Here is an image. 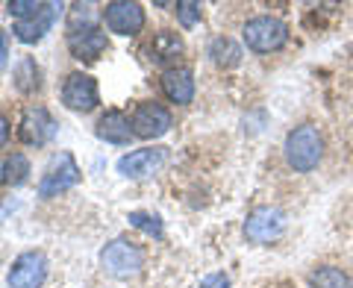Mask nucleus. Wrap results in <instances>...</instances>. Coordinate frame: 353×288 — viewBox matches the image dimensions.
<instances>
[{
  "label": "nucleus",
  "instance_id": "f257e3e1",
  "mask_svg": "<svg viewBox=\"0 0 353 288\" xmlns=\"http://www.w3.org/2000/svg\"><path fill=\"white\" fill-rule=\"evenodd\" d=\"M283 153H285V162H289L292 171L309 174V171H315L324 159V136L318 132V127L301 124L285 136Z\"/></svg>",
  "mask_w": 353,
  "mask_h": 288
},
{
  "label": "nucleus",
  "instance_id": "f03ea898",
  "mask_svg": "<svg viewBox=\"0 0 353 288\" xmlns=\"http://www.w3.org/2000/svg\"><path fill=\"white\" fill-rule=\"evenodd\" d=\"M241 36L253 53H274L289 41V24L277 15H256L245 24Z\"/></svg>",
  "mask_w": 353,
  "mask_h": 288
},
{
  "label": "nucleus",
  "instance_id": "7ed1b4c3",
  "mask_svg": "<svg viewBox=\"0 0 353 288\" xmlns=\"http://www.w3.org/2000/svg\"><path fill=\"white\" fill-rule=\"evenodd\" d=\"M101 268L115 280H130L145 268V250L127 238H115L101 250Z\"/></svg>",
  "mask_w": 353,
  "mask_h": 288
},
{
  "label": "nucleus",
  "instance_id": "20e7f679",
  "mask_svg": "<svg viewBox=\"0 0 353 288\" xmlns=\"http://www.w3.org/2000/svg\"><path fill=\"white\" fill-rule=\"evenodd\" d=\"M80 183V168H77V162L71 153H59V156H53V162L48 165V171H44L41 183H39V197L44 200H50V197H59L62 192H68Z\"/></svg>",
  "mask_w": 353,
  "mask_h": 288
},
{
  "label": "nucleus",
  "instance_id": "39448f33",
  "mask_svg": "<svg viewBox=\"0 0 353 288\" xmlns=\"http://www.w3.org/2000/svg\"><path fill=\"white\" fill-rule=\"evenodd\" d=\"M285 232V215L277 206H259L253 209L245 220V238L250 245H271Z\"/></svg>",
  "mask_w": 353,
  "mask_h": 288
},
{
  "label": "nucleus",
  "instance_id": "423d86ee",
  "mask_svg": "<svg viewBox=\"0 0 353 288\" xmlns=\"http://www.w3.org/2000/svg\"><path fill=\"white\" fill-rule=\"evenodd\" d=\"M44 280H48V259L39 250H27L12 262L6 276L9 288H41Z\"/></svg>",
  "mask_w": 353,
  "mask_h": 288
},
{
  "label": "nucleus",
  "instance_id": "0eeeda50",
  "mask_svg": "<svg viewBox=\"0 0 353 288\" xmlns=\"http://www.w3.org/2000/svg\"><path fill=\"white\" fill-rule=\"evenodd\" d=\"M130 124H132V136H139V138H162L165 132L171 130V112L162 103L148 101V103H139L136 109H132Z\"/></svg>",
  "mask_w": 353,
  "mask_h": 288
},
{
  "label": "nucleus",
  "instance_id": "6e6552de",
  "mask_svg": "<svg viewBox=\"0 0 353 288\" xmlns=\"http://www.w3.org/2000/svg\"><path fill=\"white\" fill-rule=\"evenodd\" d=\"M62 103L74 109V112H92L101 103V92H97L94 76H88L83 71L68 74V80L62 85Z\"/></svg>",
  "mask_w": 353,
  "mask_h": 288
},
{
  "label": "nucleus",
  "instance_id": "1a4fd4ad",
  "mask_svg": "<svg viewBox=\"0 0 353 288\" xmlns=\"http://www.w3.org/2000/svg\"><path fill=\"white\" fill-rule=\"evenodd\" d=\"M53 136H57V121L50 118V112L44 106H30L18 124V138L30 147H41Z\"/></svg>",
  "mask_w": 353,
  "mask_h": 288
},
{
  "label": "nucleus",
  "instance_id": "9d476101",
  "mask_svg": "<svg viewBox=\"0 0 353 288\" xmlns=\"http://www.w3.org/2000/svg\"><path fill=\"white\" fill-rule=\"evenodd\" d=\"M165 165V147H141L132 150L127 156L118 159V174L127 176V180H145V176H153Z\"/></svg>",
  "mask_w": 353,
  "mask_h": 288
},
{
  "label": "nucleus",
  "instance_id": "9b49d317",
  "mask_svg": "<svg viewBox=\"0 0 353 288\" xmlns=\"http://www.w3.org/2000/svg\"><path fill=\"white\" fill-rule=\"evenodd\" d=\"M103 21H106L109 30L118 32V36H136V32H141V27H145V9L139 3L115 0V3H106Z\"/></svg>",
  "mask_w": 353,
  "mask_h": 288
},
{
  "label": "nucleus",
  "instance_id": "f8f14e48",
  "mask_svg": "<svg viewBox=\"0 0 353 288\" xmlns=\"http://www.w3.org/2000/svg\"><path fill=\"white\" fill-rule=\"evenodd\" d=\"M59 9H62L59 3H44L32 18L15 21V27H12L15 39H18L21 44H36V41H41V39L50 32L53 21H57V15H59Z\"/></svg>",
  "mask_w": 353,
  "mask_h": 288
},
{
  "label": "nucleus",
  "instance_id": "ddd939ff",
  "mask_svg": "<svg viewBox=\"0 0 353 288\" xmlns=\"http://www.w3.org/2000/svg\"><path fill=\"white\" fill-rule=\"evenodd\" d=\"M106 48H109L106 32L97 30V27H77V30L68 32V50H71L74 59L92 62V59L101 56Z\"/></svg>",
  "mask_w": 353,
  "mask_h": 288
},
{
  "label": "nucleus",
  "instance_id": "4468645a",
  "mask_svg": "<svg viewBox=\"0 0 353 288\" xmlns=\"http://www.w3.org/2000/svg\"><path fill=\"white\" fill-rule=\"evenodd\" d=\"M162 92L171 103H180V106L192 103L194 101V74L189 68L171 65V68L162 71Z\"/></svg>",
  "mask_w": 353,
  "mask_h": 288
},
{
  "label": "nucleus",
  "instance_id": "2eb2a0df",
  "mask_svg": "<svg viewBox=\"0 0 353 288\" xmlns=\"http://www.w3.org/2000/svg\"><path fill=\"white\" fill-rule=\"evenodd\" d=\"M97 138L106 141V144H130L132 138V124L130 118L124 112H118V109H109V112H103L101 118H97Z\"/></svg>",
  "mask_w": 353,
  "mask_h": 288
},
{
  "label": "nucleus",
  "instance_id": "dca6fc26",
  "mask_svg": "<svg viewBox=\"0 0 353 288\" xmlns=\"http://www.w3.org/2000/svg\"><path fill=\"white\" fill-rule=\"evenodd\" d=\"M183 53V39L176 36L174 30H159L153 36V44H150V59L159 62V65H168V62H176V56Z\"/></svg>",
  "mask_w": 353,
  "mask_h": 288
},
{
  "label": "nucleus",
  "instance_id": "f3484780",
  "mask_svg": "<svg viewBox=\"0 0 353 288\" xmlns=\"http://www.w3.org/2000/svg\"><path fill=\"white\" fill-rule=\"evenodd\" d=\"M241 56H245V50L230 36H218L209 41V59L218 68H236V65H241Z\"/></svg>",
  "mask_w": 353,
  "mask_h": 288
},
{
  "label": "nucleus",
  "instance_id": "a211bd4d",
  "mask_svg": "<svg viewBox=\"0 0 353 288\" xmlns=\"http://www.w3.org/2000/svg\"><path fill=\"white\" fill-rule=\"evenodd\" d=\"M309 288H353V280L336 265H324L309 274Z\"/></svg>",
  "mask_w": 353,
  "mask_h": 288
},
{
  "label": "nucleus",
  "instance_id": "6ab92c4d",
  "mask_svg": "<svg viewBox=\"0 0 353 288\" xmlns=\"http://www.w3.org/2000/svg\"><path fill=\"white\" fill-rule=\"evenodd\" d=\"M0 176H3L6 185H24L27 176H30V159L24 153H12V156H6L3 168H0Z\"/></svg>",
  "mask_w": 353,
  "mask_h": 288
},
{
  "label": "nucleus",
  "instance_id": "aec40b11",
  "mask_svg": "<svg viewBox=\"0 0 353 288\" xmlns=\"http://www.w3.org/2000/svg\"><path fill=\"white\" fill-rule=\"evenodd\" d=\"M15 88L21 94H32L39 88V65H36V59L24 56L18 62V68H15Z\"/></svg>",
  "mask_w": 353,
  "mask_h": 288
},
{
  "label": "nucleus",
  "instance_id": "412c9836",
  "mask_svg": "<svg viewBox=\"0 0 353 288\" xmlns=\"http://www.w3.org/2000/svg\"><path fill=\"white\" fill-rule=\"evenodd\" d=\"M127 220H130V227L141 229L145 236L162 238V220H159V215H153V212H130Z\"/></svg>",
  "mask_w": 353,
  "mask_h": 288
},
{
  "label": "nucleus",
  "instance_id": "4be33fe9",
  "mask_svg": "<svg viewBox=\"0 0 353 288\" xmlns=\"http://www.w3.org/2000/svg\"><path fill=\"white\" fill-rule=\"evenodd\" d=\"M174 9H176V18H180V24H183L185 30L194 27L197 21H201V12H203L201 3H194V0H183V3H176Z\"/></svg>",
  "mask_w": 353,
  "mask_h": 288
},
{
  "label": "nucleus",
  "instance_id": "5701e85b",
  "mask_svg": "<svg viewBox=\"0 0 353 288\" xmlns=\"http://www.w3.org/2000/svg\"><path fill=\"white\" fill-rule=\"evenodd\" d=\"M44 3H36V0H9V15H15L18 21H24V18H32L39 12Z\"/></svg>",
  "mask_w": 353,
  "mask_h": 288
},
{
  "label": "nucleus",
  "instance_id": "b1692460",
  "mask_svg": "<svg viewBox=\"0 0 353 288\" xmlns=\"http://www.w3.org/2000/svg\"><path fill=\"white\" fill-rule=\"evenodd\" d=\"M197 288H230V276H227V274H221V271H215V274L203 276Z\"/></svg>",
  "mask_w": 353,
  "mask_h": 288
},
{
  "label": "nucleus",
  "instance_id": "393cba45",
  "mask_svg": "<svg viewBox=\"0 0 353 288\" xmlns=\"http://www.w3.org/2000/svg\"><path fill=\"white\" fill-rule=\"evenodd\" d=\"M6 56H9V41H6V32L0 30V74L6 68Z\"/></svg>",
  "mask_w": 353,
  "mask_h": 288
},
{
  "label": "nucleus",
  "instance_id": "a878e982",
  "mask_svg": "<svg viewBox=\"0 0 353 288\" xmlns=\"http://www.w3.org/2000/svg\"><path fill=\"white\" fill-rule=\"evenodd\" d=\"M9 141V121H6V115L0 112V147Z\"/></svg>",
  "mask_w": 353,
  "mask_h": 288
}]
</instances>
